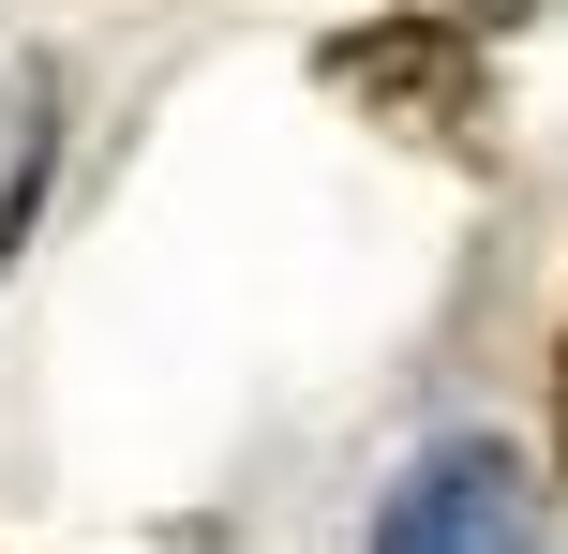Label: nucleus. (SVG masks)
<instances>
[{
    "label": "nucleus",
    "instance_id": "nucleus-1",
    "mask_svg": "<svg viewBox=\"0 0 568 554\" xmlns=\"http://www.w3.org/2000/svg\"><path fill=\"white\" fill-rule=\"evenodd\" d=\"M314 75H329L359 120H404V135H479V30H464V16H389V30H344Z\"/></svg>",
    "mask_w": 568,
    "mask_h": 554
},
{
    "label": "nucleus",
    "instance_id": "nucleus-2",
    "mask_svg": "<svg viewBox=\"0 0 568 554\" xmlns=\"http://www.w3.org/2000/svg\"><path fill=\"white\" fill-rule=\"evenodd\" d=\"M374 554H539V510H524V480L494 465V450H434L389 495Z\"/></svg>",
    "mask_w": 568,
    "mask_h": 554
},
{
    "label": "nucleus",
    "instance_id": "nucleus-3",
    "mask_svg": "<svg viewBox=\"0 0 568 554\" xmlns=\"http://www.w3.org/2000/svg\"><path fill=\"white\" fill-rule=\"evenodd\" d=\"M30 195H45V75L0 46V270H16V240H30Z\"/></svg>",
    "mask_w": 568,
    "mask_h": 554
},
{
    "label": "nucleus",
    "instance_id": "nucleus-4",
    "mask_svg": "<svg viewBox=\"0 0 568 554\" xmlns=\"http://www.w3.org/2000/svg\"><path fill=\"white\" fill-rule=\"evenodd\" d=\"M464 16H479V30H509V16H524V0H464Z\"/></svg>",
    "mask_w": 568,
    "mask_h": 554
},
{
    "label": "nucleus",
    "instance_id": "nucleus-5",
    "mask_svg": "<svg viewBox=\"0 0 568 554\" xmlns=\"http://www.w3.org/2000/svg\"><path fill=\"white\" fill-rule=\"evenodd\" d=\"M554 435H568V345H554Z\"/></svg>",
    "mask_w": 568,
    "mask_h": 554
}]
</instances>
